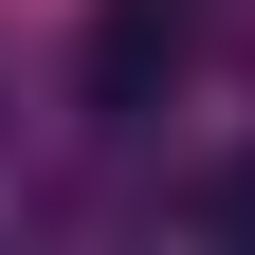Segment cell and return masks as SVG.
I'll list each match as a JSON object with an SVG mask.
<instances>
[{"label":"cell","instance_id":"1","mask_svg":"<svg viewBox=\"0 0 255 255\" xmlns=\"http://www.w3.org/2000/svg\"><path fill=\"white\" fill-rule=\"evenodd\" d=\"M201 37H219V0H91V55H73V91L128 128V110H164V91L201 73Z\"/></svg>","mask_w":255,"mask_h":255}]
</instances>
